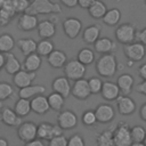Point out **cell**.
<instances>
[{"instance_id": "1", "label": "cell", "mask_w": 146, "mask_h": 146, "mask_svg": "<svg viewBox=\"0 0 146 146\" xmlns=\"http://www.w3.org/2000/svg\"><path fill=\"white\" fill-rule=\"evenodd\" d=\"M25 13L35 16L44 14H60L62 7L59 6V3L51 2L50 0H33Z\"/></svg>"}, {"instance_id": "2", "label": "cell", "mask_w": 146, "mask_h": 146, "mask_svg": "<svg viewBox=\"0 0 146 146\" xmlns=\"http://www.w3.org/2000/svg\"><path fill=\"white\" fill-rule=\"evenodd\" d=\"M96 71L103 78H112L117 71V60L113 54L102 55L96 62Z\"/></svg>"}, {"instance_id": "3", "label": "cell", "mask_w": 146, "mask_h": 146, "mask_svg": "<svg viewBox=\"0 0 146 146\" xmlns=\"http://www.w3.org/2000/svg\"><path fill=\"white\" fill-rule=\"evenodd\" d=\"M130 129L131 127L124 121L119 122L113 129V140L117 146H130L132 144Z\"/></svg>"}, {"instance_id": "4", "label": "cell", "mask_w": 146, "mask_h": 146, "mask_svg": "<svg viewBox=\"0 0 146 146\" xmlns=\"http://www.w3.org/2000/svg\"><path fill=\"white\" fill-rule=\"evenodd\" d=\"M136 27L131 23H123L120 24L115 30V38L122 44H129L135 42L136 39Z\"/></svg>"}, {"instance_id": "5", "label": "cell", "mask_w": 146, "mask_h": 146, "mask_svg": "<svg viewBox=\"0 0 146 146\" xmlns=\"http://www.w3.org/2000/svg\"><path fill=\"white\" fill-rule=\"evenodd\" d=\"M87 67L82 63H80L78 59H71L66 62L64 66V73L65 76L71 81H76L80 79H83L86 75Z\"/></svg>"}, {"instance_id": "6", "label": "cell", "mask_w": 146, "mask_h": 146, "mask_svg": "<svg viewBox=\"0 0 146 146\" xmlns=\"http://www.w3.org/2000/svg\"><path fill=\"white\" fill-rule=\"evenodd\" d=\"M60 135H63V129L58 124H52L49 122L40 123L36 129V137L41 140H50Z\"/></svg>"}, {"instance_id": "7", "label": "cell", "mask_w": 146, "mask_h": 146, "mask_svg": "<svg viewBox=\"0 0 146 146\" xmlns=\"http://www.w3.org/2000/svg\"><path fill=\"white\" fill-rule=\"evenodd\" d=\"M123 51L127 59L132 62H140L146 55V47L140 42H132L123 46Z\"/></svg>"}, {"instance_id": "8", "label": "cell", "mask_w": 146, "mask_h": 146, "mask_svg": "<svg viewBox=\"0 0 146 146\" xmlns=\"http://www.w3.org/2000/svg\"><path fill=\"white\" fill-rule=\"evenodd\" d=\"M36 129L38 125L34 122H22V124L17 127V136L22 141L29 143L36 138Z\"/></svg>"}, {"instance_id": "9", "label": "cell", "mask_w": 146, "mask_h": 146, "mask_svg": "<svg viewBox=\"0 0 146 146\" xmlns=\"http://www.w3.org/2000/svg\"><path fill=\"white\" fill-rule=\"evenodd\" d=\"M63 31L70 39H75L82 31V22L76 17H67L63 22Z\"/></svg>"}, {"instance_id": "10", "label": "cell", "mask_w": 146, "mask_h": 146, "mask_svg": "<svg viewBox=\"0 0 146 146\" xmlns=\"http://www.w3.org/2000/svg\"><path fill=\"white\" fill-rule=\"evenodd\" d=\"M57 123L63 130H70L76 127L78 124V116L74 112L70 110H64L59 112L57 116Z\"/></svg>"}, {"instance_id": "11", "label": "cell", "mask_w": 146, "mask_h": 146, "mask_svg": "<svg viewBox=\"0 0 146 146\" xmlns=\"http://www.w3.org/2000/svg\"><path fill=\"white\" fill-rule=\"evenodd\" d=\"M116 107L121 115H131L136 111V103L135 100L127 96V95H120L116 98Z\"/></svg>"}, {"instance_id": "12", "label": "cell", "mask_w": 146, "mask_h": 146, "mask_svg": "<svg viewBox=\"0 0 146 146\" xmlns=\"http://www.w3.org/2000/svg\"><path fill=\"white\" fill-rule=\"evenodd\" d=\"M71 94L76 99H80V100L87 99L91 95L90 88H89V84H88V80L80 79V80L74 81V83L72 86V89H71Z\"/></svg>"}, {"instance_id": "13", "label": "cell", "mask_w": 146, "mask_h": 146, "mask_svg": "<svg viewBox=\"0 0 146 146\" xmlns=\"http://www.w3.org/2000/svg\"><path fill=\"white\" fill-rule=\"evenodd\" d=\"M95 114H96L97 122L108 123V122H111L114 119L115 111H114L113 106H111L110 104H100V105H98L96 107Z\"/></svg>"}, {"instance_id": "14", "label": "cell", "mask_w": 146, "mask_h": 146, "mask_svg": "<svg viewBox=\"0 0 146 146\" xmlns=\"http://www.w3.org/2000/svg\"><path fill=\"white\" fill-rule=\"evenodd\" d=\"M35 76H36L35 72H27L25 70H21L17 73L14 74L13 82L17 88L22 89V88H25V87L32 84V82L35 79Z\"/></svg>"}, {"instance_id": "15", "label": "cell", "mask_w": 146, "mask_h": 146, "mask_svg": "<svg viewBox=\"0 0 146 146\" xmlns=\"http://www.w3.org/2000/svg\"><path fill=\"white\" fill-rule=\"evenodd\" d=\"M51 87H52L54 92H57V94L62 95L64 98H66L71 95L72 86L70 83V80L66 76H57L52 81Z\"/></svg>"}, {"instance_id": "16", "label": "cell", "mask_w": 146, "mask_h": 146, "mask_svg": "<svg viewBox=\"0 0 146 146\" xmlns=\"http://www.w3.org/2000/svg\"><path fill=\"white\" fill-rule=\"evenodd\" d=\"M17 24H18V27L22 31H25V32L33 31L38 27V24H39L38 16L31 15V14H27V13L21 14V16L18 17V23Z\"/></svg>"}, {"instance_id": "17", "label": "cell", "mask_w": 146, "mask_h": 146, "mask_svg": "<svg viewBox=\"0 0 146 146\" xmlns=\"http://www.w3.org/2000/svg\"><path fill=\"white\" fill-rule=\"evenodd\" d=\"M100 94H102V97L105 100L113 102V100H116V98L121 95V91H120V89H119V87L115 82L105 81V82H103Z\"/></svg>"}, {"instance_id": "18", "label": "cell", "mask_w": 146, "mask_h": 146, "mask_svg": "<svg viewBox=\"0 0 146 146\" xmlns=\"http://www.w3.org/2000/svg\"><path fill=\"white\" fill-rule=\"evenodd\" d=\"M0 120L2 121L3 124L9 125V127H19L22 124V117L18 116L14 110L9 107L2 108L0 113Z\"/></svg>"}, {"instance_id": "19", "label": "cell", "mask_w": 146, "mask_h": 146, "mask_svg": "<svg viewBox=\"0 0 146 146\" xmlns=\"http://www.w3.org/2000/svg\"><path fill=\"white\" fill-rule=\"evenodd\" d=\"M94 49L98 54H112L116 49L115 42L110 39V38H99L95 43H94Z\"/></svg>"}, {"instance_id": "20", "label": "cell", "mask_w": 146, "mask_h": 146, "mask_svg": "<svg viewBox=\"0 0 146 146\" xmlns=\"http://www.w3.org/2000/svg\"><path fill=\"white\" fill-rule=\"evenodd\" d=\"M30 102H31V111H33L36 114H46L50 110L48 99L43 95H38L33 97Z\"/></svg>"}, {"instance_id": "21", "label": "cell", "mask_w": 146, "mask_h": 146, "mask_svg": "<svg viewBox=\"0 0 146 146\" xmlns=\"http://www.w3.org/2000/svg\"><path fill=\"white\" fill-rule=\"evenodd\" d=\"M38 34L41 39H50L56 33V24L52 23L50 19L41 21L38 24Z\"/></svg>"}, {"instance_id": "22", "label": "cell", "mask_w": 146, "mask_h": 146, "mask_svg": "<svg viewBox=\"0 0 146 146\" xmlns=\"http://www.w3.org/2000/svg\"><path fill=\"white\" fill-rule=\"evenodd\" d=\"M47 60L51 67L62 68L65 66V64L67 62V57H66V54L64 51L58 50V49H54V51L47 56Z\"/></svg>"}, {"instance_id": "23", "label": "cell", "mask_w": 146, "mask_h": 146, "mask_svg": "<svg viewBox=\"0 0 146 146\" xmlns=\"http://www.w3.org/2000/svg\"><path fill=\"white\" fill-rule=\"evenodd\" d=\"M133 76L129 73H122L121 75H119V78L116 79V84L120 89V91L122 92V95H129L133 88Z\"/></svg>"}, {"instance_id": "24", "label": "cell", "mask_w": 146, "mask_h": 146, "mask_svg": "<svg viewBox=\"0 0 146 146\" xmlns=\"http://www.w3.org/2000/svg\"><path fill=\"white\" fill-rule=\"evenodd\" d=\"M100 32H102V29L98 24H91L89 26H87L84 30H83V33H82V39L86 43L88 44H94L98 39H99V35H100Z\"/></svg>"}, {"instance_id": "25", "label": "cell", "mask_w": 146, "mask_h": 146, "mask_svg": "<svg viewBox=\"0 0 146 146\" xmlns=\"http://www.w3.org/2000/svg\"><path fill=\"white\" fill-rule=\"evenodd\" d=\"M44 91H46V88L41 84H30L25 88L19 89L18 95H19V98L32 99L33 97H35L38 95H42Z\"/></svg>"}, {"instance_id": "26", "label": "cell", "mask_w": 146, "mask_h": 146, "mask_svg": "<svg viewBox=\"0 0 146 146\" xmlns=\"http://www.w3.org/2000/svg\"><path fill=\"white\" fill-rule=\"evenodd\" d=\"M5 70L8 74H15L18 71H21L22 65L19 63V60L17 59V57L11 54V52H7L5 54Z\"/></svg>"}, {"instance_id": "27", "label": "cell", "mask_w": 146, "mask_h": 146, "mask_svg": "<svg viewBox=\"0 0 146 146\" xmlns=\"http://www.w3.org/2000/svg\"><path fill=\"white\" fill-rule=\"evenodd\" d=\"M41 63H42L41 56L38 55L36 52H33V54H31V55L25 57L24 70L27 71V72H36L40 68Z\"/></svg>"}, {"instance_id": "28", "label": "cell", "mask_w": 146, "mask_h": 146, "mask_svg": "<svg viewBox=\"0 0 146 146\" xmlns=\"http://www.w3.org/2000/svg\"><path fill=\"white\" fill-rule=\"evenodd\" d=\"M106 11H107V7L102 0H95L94 3L88 8L89 15L95 19L103 18L104 15L106 14Z\"/></svg>"}, {"instance_id": "29", "label": "cell", "mask_w": 146, "mask_h": 146, "mask_svg": "<svg viewBox=\"0 0 146 146\" xmlns=\"http://www.w3.org/2000/svg\"><path fill=\"white\" fill-rule=\"evenodd\" d=\"M36 42L31 38H24L17 40V46L23 52V55L29 56L33 52H36Z\"/></svg>"}, {"instance_id": "30", "label": "cell", "mask_w": 146, "mask_h": 146, "mask_svg": "<svg viewBox=\"0 0 146 146\" xmlns=\"http://www.w3.org/2000/svg\"><path fill=\"white\" fill-rule=\"evenodd\" d=\"M102 19H103L104 24H106L108 26H115L116 24H119V22L121 19V11L117 8L107 9L106 14L104 15V17Z\"/></svg>"}, {"instance_id": "31", "label": "cell", "mask_w": 146, "mask_h": 146, "mask_svg": "<svg viewBox=\"0 0 146 146\" xmlns=\"http://www.w3.org/2000/svg\"><path fill=\"white\" fill-rule=\"evenodd\" d=\"M15 47V40L11 34L3 33L0 35V52L7 54L10 52Z\"/></svg>"}, {"instance_id": "32", "label": "cell", "mask_w": 146, "mask_h": 146, "mask_svg": "<svg viewBox=\"0 0 146 146\" xmlns=\"http://www.w3.org/2000/svg\"><path fill=\"white\" fill-rule=\"evenodd\" d=\"M15 113L23 117V116H26L27 114H30L31 112V102L30 99H24V98H19L16 104H15V108H14Z\"/></svg>"}, {"instance_id": "33", "label": "cell", "mask_w": 146, "mask_h": 146, "mask_svg": "<svg viewBox=\"0 0 146 146\" xmlns=\"http://www.w3.org/2000/svg\"><path fill=\"white\" fill-rule=\"evenodd\" d=\"M48 103H49V106L51 110L54 111H60L63 107H64V104H65V98L57 94V92H51L48 97Z\"/></svg>"}, {"instance_id": "34", "label": "cell", "mask_w": 146, "mask_h": 146, "mask_svg": "<svg viewBox=\"0 0 146 146\" xmlns=\"http://www.w3.org/2000/svg\"><path fill=\"white\" fill-rule=\"evenodd\" d=\"M54 51V43L49 39H42L36 44V54L40 56H48Z\"/></svg>"}, {"instance_id": "35", "label": "cell", "mask_w": 146, "mask_h": 146, "mask_svg": "<svg viewBox=\"0 0 146 146\" xmlns=\"http://www.w3.org/2000/svg\"><path fill=\"white\" fill-rule=\"evenodd\" d=\"M76 59L80 63H82L83 65L87 66V65L94 63V60H95V52L90 48H82L78 52V58Z\"/></svg>"}, {"instance_id": "36", "label": "cell", "mask_w": 146, "mask_h": 146, "mask_svg": "<svg viewBox=\"0 0 146 146\" xmlns=\"http://www.w3.org/2000/svg\"><path fill=\"white\" fill-rule=\"evenodd\" d=\"M132 143H144V139L146 137V130L143 125H133L130 129Z\"/></svg>"}, {"instance_id": "37", "label": "cell", "mask_w": 146, "mask_h": 146, "mask_svg": "<svg viewBox=\"0 0 146 146\" xmlns=\"http://www.w3.org/2000/svg\"><path fill=\"white\" fill-rule=\"evenodd\" d=\"M113 140V129L111 130H104L100 132L96 138V145L97 146H107Z\"/></svg>"}, {"instance_id": "38", "label": "cell", "mask_w": 146, "mask_h": 146, "mask_svg": "<svg viewBox=\"0 0 146 146\" xmlns=\"http://www.w3.org/2000/svg\"><path fill=\"white\" fill-rule=\"evenodd\" d=\"M13 94H14V88H13V86L10 83L5 82V81L0 82V102L6 100Z\"/></svg>"}, {"instance_id": "39", "label": "cell", "mask_w": 146, "mask_h": 146, "mask_svg": "<svg viewBox=\"0 0 146 146\" xmlns=\"http://www.w3.org/2000/svg\"><path fill=\"white\" fill-rule=\"evenodd\" d=\"M103 82L102 79L97 78V76H92L88 80V84H89V88H90V92L96 95V94H99L102 91V87H103Z\"/></svg>"}, {"instance_id": "40", "label": "cell", "mask_w": 146, "mask_h": 146, "mask_svg": "<svg viewBox=\"0 0 146 146\" xmlns=\"http://www.w3.org/2000/svg\"><path fill=\"white\" fill-rule=\"evenodd\" d=\"M82 123L84 125H95L96 122H97V119H96V114H95V111H86L83 114H82Z\"/></svg>"}, {"instance_id": "41", "label": "cell", "mask_w": 146, "mask_h": 146, "mask_svg": "<svg viewBox=\"0 0 146 146\" xmlns=\"http://www.w3.org/2000/svg\"><path fill=\"white\" fill-rule=\"evenodd\" d=\"M14 8L16 14H24L26 9L30 7V0H13Z\"/></svg>"}, {"instance_id": "42", "label": "cell", "mask_w": 146, "mask_h": 146, "mask_svg": "<svg viewBox=\"0 0 146 146\" xmlns=\"http://www.w3.org/2000/svg\"><path fill=\"white\" fill-rule=\"evenodd\" d=\"M67 146H86L84 139L79 133H75L71 136L70 139H67Z\"/></svg>"}, {"instance_id": "43", "label": "cell", "mask_w": 146, "mask_h": 146, "mask_svg": "<svg viewBox=\"0 0 146 146\" xmlns=\"http://www.w3.org/2000/svg\"><path fill=\"white\" fill-rule=\"evenodd\" d=\"M48 146H67V138L64 135L54 137L52 139L49 140Z\"/></svg>"}, {"instance_id": "44", "label": "cell", "mask_w": 146, "mask_h": 146, "mask_svg": "<svg viewBox=\"0 0 146 146\" xmlns=\"http://www.w3.org/2000/svg\"><path fill=\"white\" fill-rule=\"evenodd\" d=\"M2 10H5L6 13H8L11 17H14L16 15V11H15V8H14V3H13V0H5L3 1V5L1 7Z\"/></svg>"}, {"instance_id": "45", "label": "cell", "mask_w": 146, "mask_h": 146, "mask_svg": "<svg viewBox=\"0 0 146 146\" xmlns=\"http://www.w3.org/2000/svg\"><path fill=\"white\" fill-rule=\"evenodd\" d=\"M11 18H13V17H11L8 13H6V11L2 10V9H0V25H1V26H5V25H7L8 23H10Z\"/></svg>"}, {"instance_id": "46", "label": "cell", "mask_w": 146, "mask_h": 146, "mask_svg": "<svg viewBox=\"0 0 146 146\" xmlns=\"http://www.w3.org/2000/svg\"><path fill=\"white\" fill-rule=\"evenodd\" d=\"M136 38H138L139 42L143 43V44L146 47V27H144L143 30H140L139 32H137Z\"/></svg>"}, {"instance_id": "47", "label": "cell", "mask_w": 146, "mask_h": 146, "mask_svg": "<svg viewBox=\"0 0 146 146\" xmlns=\"http://www.w3.org/2000/svg\"><path fill=\"white\" fill-rule=\"evenodd\" d=\"M94 1L95 0H78V6H80L83 9H88L94 3Z\"/></svg>"}, {"instance_id": "48", "label": "cell", "mask_w": 146, "mask_h": 146, "mask_svg": "<svg viewBox=\"0 0 146 146\" xmlns=\"http://www.w3.org/2000/svg\"><path fill=\"white\" fill-rule=\"evenodd\" d=\"M136 90H137V92H139V94L146 96V80H143L139 84H137Z\"/></svg>"}, {"instance_id": "49", "label": "cell", "mask_w": 146, "mask_h": 146, "mask_svg": "<svg viewBox=\"0 0 146 146\" xmlns=\"http://www.w3.org/2000/svg\"><path fill=\"white\" fill-rule=\"evenodd\" d=\"M60 2L67 8H74L78 6V0H60Z\"/></svg>"}, {"instance_id": "50", "label": "cell", "mask_w": 146, "mask_h": 146, "mask_svg": "<svg viewBox=\"0 0 146 146\" xmlns=\"http://www.w3.org/2000/svg\"><path fill=\"white\" fill-rule=\"evenodd\" d=\"M25 146H46V145L43 144V141L41 139L35 138V139H33L29 143H25Z\"/></svg>"}, {"instance_id": "51", "label": "cell", "mask_w": 146, "mask_h": 146, "mask_svg": "<svg viewBox=\"0 0 146 146\" xmlns=\"http://www.w3.org/2000/svg\"><path fill=\"white\" fill-rule=\"evenodd\" d=\"M138 75H139L143 80H146V63H145V64H141V65L138 67Z\"/></svg>"}, {"instance_id": "52", "label": "cell", "mask_w": 146, "mask_h": 146, "mask_svg": "<svg viewBox=\"0 0 146 146\" xmlns=\"http://www.w3.org/2000/svg\"><path fill=\"white\" fill-rule=\"evenodd\" d=\"M139 115H140V119L146 122V103L140 106V108H139Z\"/></svg>"}, {"instance_id": "53", "label": "cell", "mask_w": 146, "mask_h": 146, "mask_svg": "<svg viewBox=\"0 0 146 146\" xmlns=\"http://www.w3.org/2000/svg\"><path fill=\"white\" fill-rule=\"evenodd\" d=\"M3 66H5V54L0 52V71Z\"/></svg>"}, {"instance_id": "54", "label": "cell", "mask_w": 146, "mask_h": 146, "mask_svg": "<svg viewBox=\"0 0 146 146\" xmlns=\"http://www.w3.org/2000/svg\"><path fill=\"white\" fill-rule=\"evenodd\" d=\"M0 146H9V145H8L7 139H5V138L0 137Z\"/></svg>"}, {"instance_id": "55", "label": "cell", "mask_w": 146, "mask_h": 146, "mask_svg": "<svg viewBox=\"0 0 146 146\" xmlns=\"http://www.w3.org/2000/svg\"><path fill=\"white\" fill-rule=\"evenodd\" d=\"M130 146H145L144 143H132Z\"/></svg>"}, {"instance_id": "56", "label": "cell", "mask_w": 146, "mask_h": 146, "mask_svg": "<svg viewBox=\"0 0 146 146\" xmlns=\"http://www.w3.org/2000/svg\"><path fill=\"white\" fill-rule=\"evenodd\" d=\"M133 63H135V62H132V60H130V59H127V65H128L129 67L133 66Z\"/></svg>"}, {"instance_id": "57", "label": "cell", "mask_w": 146, "mask_h": 146, "mask_svg": "<svg viewBox=\"0 0 146 146\" xmlns=\"http://www.w3.org/2000/svg\"><path fill=\"white\" fill-rule=\"evenodd\" d=\"M107 146H117V145L115 144V141H114V140H112V141H111V143H110Z\"/></svg>"}, {"instance_id": "58", "label": "cell", "mask_w": 146, "mask_h": 146, "mask_svg": "<svg viewBox=\"0 0 146 146\" xmlns=\"http://www.w3.org/2000/svg\"><path fill=\"white\" fill-rule=\"evenodd\" d=\"M3 1H5V0H0V9H1V7H2V5H3Z\"/></svg>"}, {"instance_id": "59", "label": "cell", "mask_w": 146, "mask_h": 146, "mask_svg": "<svg viewBox=\"0 0 146 146\" xmlns=\"http://www.w3.org/2000/svg\"><path fill=\"white\" fill-rule=\"evenodd\" d=\"M144 144H145V146H146V137H145V139H144Z\"/></svg>"}, {"instance_id": "60", "label": "cell", "mask_w": 146, "mask_h": 146, "mask_svg": "<svg viewBox=\"0 0 146 146\" xmlns=\"http://www.w3.org/2000/svg\"><path fill=\"white\" fill-rule=\"evenodd\" d=\"M2 107V102H0V108Z\"/></svg>"}, {"instance_id": "61", "label": "cell", "mask_w": 146, "mask_h": 146, "mask_svg": "<svg viewBox=\"0 0 146 146\" xmlns=\"http://www.w3.org/2000/svg\"><path fill=\"white\" fill-rule=\"evenodd\" d=\"M115 1H117V2H119V1H121V0H115Z\"/></svg>"}, {"instance_id": "62", "label": "cell", "mask_w": 146, "mask_h": 146, "mask_svg": "<svg viewBox=\"0 0 146 146\" xmlns=\"http://www.w3.org/2000/svg\"><path fill=\"white\" fill-rule=\"evenodd\" d=\"M145 5H146V0H145Z\"/></svg>"}]
</instances>
